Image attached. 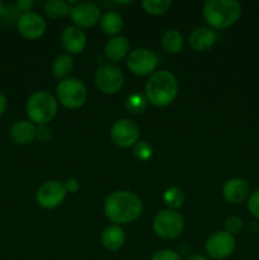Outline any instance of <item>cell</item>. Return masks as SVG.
I'll return each mask as SVG.
<instances>
[{
    "instance_id": "obj_27",
    "label": "cell",
    "mask_w": 259,
    "mask_h": 260,
    "mask_svg": "<svg viewBox=\"0 0 259 260\" xmlns=\"http://www.w3.org/2000/svg\"><path fill=\"white\" fill-rule=\"evenodd\" d=\"M134 155L141 161H146L152 156L151 145L146 141H139L134 146Z\"/></svg>"
},
{
    "instance_id": "obj_17",
    "label": "cell",
    "mask_w": 259,
    "mask_h": 260,
    "mask_svg": "<svg viewBox=\"0 0 259 260\" xmlns=\"http://www.w3.org/2000/svg\"><path fill=\"white\" fill-rule=\"evenodd\" d=\"M217 41V35L210 27H197L190 32L188 42L189 46L197 52H205L212 47Z\"/></svg>"
},
{
    "instance_id": "obj_24",
    "label": "cell",
    "mask_w": 259,
    "mask_h": 260,
    "mask_svg": "<svg viewBox=\"0 0 259 260\" xmlns=\"http://www.w3.org/2000/svg\"><path fill=\"white\" fill-rule=\"evenodd\" d=\"M147 99L146 96L142 95L140 93H132L131 95H128L126 98V108L127 111L131 112L132 114H140V113H144L145 109L147 108Z\"/></svg>"
},
{
    "instance_id": "obj_9",
    "label": "cell",
    "mask_w": 259,
    "mask_h": 260,
    "mask_svg": "<svg viewBox=\"0 0 259 260\" xmlns=\"http://www.w3.org/2000/svg\"><path fill=\"white\" fill-rule=\"evenodd\" d=\"M235 248V238L226 231H217L212 234L205 244L206 253L216 260L229 258L234 253Z\"/></svg>"
},
{
    "instance_id": "obj_36",
    "label": "cell",
    "mask_w": 259,
    "mask_h": 260,
    "mask_svg": "<svg viewBox=\"0 0 259 260\" xmlns=\"http://www.w3.org/2000/svg\"><path fill=\"white\" fill-rule=\"evenodd\" d=\"M3 13H4V5L0 3V14H3Z\"/></svg>"
},
{
    "instance_id": "obj_4",
    "label": "cell",
    "mask_w": 259,
    "mask_h": 260,
    "mask_svg": "<svg viewBox=\"0 0 259 260\" xmlns=\"http://www.w3.org/2000/svg\"><path fill=\"white\" fill-rule=\"evenodd\" d=\"M57 99L48 91H36L28 98L25 112L30 122L45 126L52 121L57 113Z\"/></svg>"
},
{
    "instance_id": "obj_21",
    "label": "cell",
    "mask_w": 259,
    "mask_h": 260,
    "mask_svg": "<svg viewBox=\"0 0 259 260\" xmlns=\"http://www.w3.org/2000/svg\"><path fill=\"white\" fill-rule=\"evenodd\" d=\"M99 24H101V29L103 30L106 35L108 36H116L123 28V20L122 17L117 12L113 10H108L103 17L99 20Z\"/></svg>"
},
{
    "instance_id": "obj_11",
    "label": "cell",
    "mask_w": 259,
    "mask_h": 260,
    "mask_svg": "<svg viewBox=\"0 0 259 260\" xmlns=\"http://www.w3.org/2000/svg\"><path fill=\"white\" fill-rule=\"evenodd\" d=\"M66 194L68 193L63 187V183L58 182V180H50V182L43 183L38 188L36 201L40 207L52 210V208L58 207L63 202Z\"/></svg>"
},
{
    "instance_id": "obj_22",
    "label": "cell",
    "mask_w": 259,
    "mask_h": 260,
    "mask_svg": "<svg viewBox=\"0 0 259 260\" xmlns=\"http://www.w3.org/2000/svg\"><path fill=\"white\" fill-rule=\"evenodd\" d=\"M74 60L68 53H61L53 60L52 74L57 79H66L69 74L73 71Z\"/></svg>"
},
{
    "instance_id": "obj_28",
    "label": "cell",
    "mask_w": 259,
    "mask_h": 260,
    "mask_svg": "<svg viewBox=\"0 0 259 260\" xmlns=\"http://www.w3.org/2000/svg\"><path fill=\"white\" fill-rule=\"evenodd\" d=\"M243 229V220L239 216H229L225 221V231L230 235L239 234Z\"/></svg>"
},
{
    "instance_id": "obj_18",
    "label": "cell",
    "mask_w": 259,
    "mask_h": 260,
    "mask_svg": "<svg viewBox=\"0 0 259 260\" xmlns=\"http://www.w3.org/2000/svg\"><path fill=\"white\" fill-rule=\"evenodd\" d=\"M128 53L130 41L123 36H116V37L111 38L104 47V56L107 60L112 61V62H118V61L123 60Z\"/></svg>"
},
{
    "instance_id": "obj_31",
    "label": "cell",
    "mask_w": 259,
    "mask_h": 260,
    "mask_svg": "<svg viewBox=\"0 0 259 260\" xmlns=\"http://www.w3.org/2000/svg\"><path fill=\"white\" fill-rule=\"evenodd\" d=\"M36 139H38V141L46 142L51 139V129L47 124L45 126H38L37 127V136Z\"/></svg>"
},
{
    "instance_id": "obj_15",
    "label": "cell",
    "mask_w": 259,
    "mask_h": 260,
    "mask_svg": "<svg viewBox=\"0 0 259 260\" xmlns=\"http://www.w3.org/2000/svg\"><path fill=\"white\" fill-rule=\"evenodd\" d=\"M222 196L231 205H238L249 196V184L243 178H231L223 184Z\"/></svg>"
},
{
    "instance_id": "obj_29",
    "label": "cell",
    "mask_w": 259,
    "mask_h": 260,
    "mask_svg": "<svg viewBox=\"0 0 259 260\" xmlns=\"http://www.w3.org/2000/svg\"><path fill=\"white\" fill-rule=\"evenodd\" d=\"M248 211L253 217L259 220V189L254 190L248 198Z\"/></svg>"
},
{
    "instance_id": "obj_25",
    "label": "cell",
    "mask_w": 259,
    "mask_h": 260,
    "mask_svg": "<svg viewBox=\"0 0 259 260\" xmlns=\"http://www.w3.org/2000/svg\"><path fill=\"white\" fill-rule=\"evenodd\" d=\"M164 202L170 210H177L182 207L184 203V192L179 187H172L165 190L164 193Z\"/></svg>"
},
{
    "instance_id": "obj_32",
    "label": "cell",
    "mask_w": 259,
    "mask_h": 260,
    "mask_svg": "<svg viewBox=\"0 0 259 260\" xmlns=\"http://www.w3.org/2000/svg\"><path fill=\"white\" fill-rule=\"evenodd\" d=\"M63 187H65L66 193H75L78 192L80 184H79V180L75 179V178H68L63 183Z\"/></svg>"
},
{
    "instance_id": "obj_8",
    "label": "cell",
    "mask_w": 259,
    "mask_h": 260,
    "mask_svg": "<svg viewBox=\"0 0 259 260\" xmlns=\"http://www.w3.org/2000/svg\"><path fill=\"white\" fill-rule=\"evenodd\" d=\"M126 62L127 68L135 75H152L157 66V57L147 48H136L128 53Z\"/></svg>"
},
{
    "instance_id": "obj_7",
    "label": "cell",
    "mask_w": 259,
    "mask_h": 260,
    "mask_svg": "<svg viewBox=\"0 0 259 260\" xmlns=\"http://www.w3.org/2000/svg\"><path fill=\"white\" fill-rule=\"evenodd\" d=\"M124 83V75L118 66L103 63L95 73V85L104 94H116Z\"/></svg>"
},
{
    "instance_id": "obj_35",
    "label": "cell",
    "mask_w": 259,
    "mask_h": 260,
    "mask_svg": "<svg viewBox=\"0 0 259 260\" xmlns=\"http://www.w3.org/2000/svg\"><path fill=\"white\" fill-rule=\"evenodd\" d=\"M187 260H210V259L205 255H201V254H195V255L189 256Z\"/></svg>"
},
{
    "instance_id": "obj_20",
    "label": "cell",
    "mask_w": 259,
    "mask_h": 260,
    "mask_svg": "<svg viewBox=\"0 0 259 260\" xmlns=\"http://www.w3.org/2000/svg\"><path fill=\"white\" fill-rule=\"evenodd\" d=\"M161 46L168 53H179L184 46V37L178 29H168L161 36Z\"/></svg>"
},
{
    "instance_id": "obj_33",
    "label": "cell",
    "mask_w": 259,
    "mask_h": 260,
    "mask_svg": "<svg viewBox=\"0 0 259 260\" xmlns=\"http://www.w3.org/2000/svg\"><path fill=\"white\" fill-rule=\"evenodd\" d=\"M32 7H33L32 0H19V2H17V4H15V8H17L18 10H20L22 13L30 12Z\"/></svg>"
},
{
    "instance_id": "obj_5",
    "label": "cell",
    "mask_w": 259,
    "mask_h": 260,
    "mask_svg": "<svg viewBox=\"0 0 259 260\" xmlns=\"http://www.w3.org/2000/svg\"><path fill=\"white\" fill-rule=\"evenodd\" d=\"M58 102L69 109H78L85 104L88 90L81 80L76 78H66L58 81L56 86Z\"/></svg>"
},
{
    "instance_id": "obj_30",
    "label": "cell",
    "mask_w": 259,
    "mask_h": 260,
    "mask_svg": "<svg viewBox=\"0 0 259 260\" xmlns=\"http://www.w3.org/2000/svg\"><path fill=\"white\" fill-rule=\"evenodd\" d=\"M151 260H182V258L175 251L169 250V249H163V250L156 251L151 256Z\"/></svg>"
},
{
    "instance_id": "obj_34",
    "label": "cell",
    "mask_w": 259,
    "mask_h": 260,
    "mask_svg": "<svg viewBox=\"0 0 259 260\" xmlns=\"http://www.w3.org/2000/svg\"><path fill=\"white\" fill-rule=\"evenodd\" d=\"M5 109H7V98H5L4 94L0 91V116H3Z\"/></svg>"
},
{
    "instance_id": "obj_14",
    "label": "cell",
    "mask_w": 259,
    "mask_h": 260,
    "mask_svg": "<svg viewBox=\"0 0 259 260\" xmlns=\"http://www.w3.org/2000/svg\"><path fill=\"white\" fill-rule=\"evenodd\" d=\"M61 46L63 50L71 55H76V53L83 52L84 48L86 46V36L85 33L81 30V28L71 25V27H66L61 33Z\"/></svg>"
},
{
    "instance_id": "obj_10",
    "label": "cell",
    "mask_w": 259,
    "mask_h": 260,
    "mask_svg": "<svg viewBox=\"0 0 259 260\" xmlns=\"http://www.w3.org/2000/svg\"><path fill=\"white\" fill-rule=\"evenodd\" d=\"M109 135L112 141L118 146L131 147L139 142L140 128L131 119L121 118L112 124Z\"/></svg>"
},
{
    "instance_id": "obj_2",
    "label": "cell",
    "mask_w": 259,
    "mask_h": 260,
    "mask_svg": "<svg viewBox=\"0 0 259 260\" xmlns=\"http://www.w3.org/2000/svg\"><path fill=\"white\" fill-rule=\"evenodd\" d=\"M178 80L168 70L155 71L145 85V96L155 107H167L174 102L178 94Z\"/></svg>"
},
{
    "instance_id": "obj_12",
    "label": "cell",
    "mask_w": 259,
    "mask_h": 260,
    "mask_svg": "<svg viewBox=\"0 0 259 260\" xmlns=\"http://www.w3.org/2000/svg\"><path fill=\"white\" fill-rule=\"evenodd\" d=\"M70 17L78 28H89L101 20V9L95 3H78L70 8Z\"/></svg>"
},
{
    "instance_id": "obj_13",
    "label": "cell",
    "mask_w": 259,
    "mask_h": 260,
    "mask_svg": "<svg viewBox=\"0 0 259 260\" xmlns=\"http://www.w3.org/2000/svg\"><path fill=\"white\" fill-rule=\"evenodd\" d=\"M18 32L28 40H37L45 33L46 20L36 12L22 13L17 20Z\"/></svg>"
},
{
    "instance_id": "obj_6",
    "label": "cell",
    "mask_w": 259,
    "mask_h": 260,
    "mask_svg": "<svg viewBox=\"0 0 259 260\" xmlns=\"http://www.w3.org/2000/svg\"><path fill=\"white\" fill-rule=\"evenodd\" d=\"M152 229L159 238L173 240L184 230V218L178 211L167 208L160 211L155 216L152 221Z\"/></svg>"
},
{
    "instance_id": "obj_26",
    "label": "cell",
    "mask_w": 259,
    "mask_h": 260,
    "mask_svg": "<svg viewBox=\"0 0 259 260\" xmlns=\"http://www.w3.org/2000/svg\"><path fill=\"white\" fill-rule=\"evenodd\" d=\"M170 7H172L170 0H144L142 2L144 10L151 15L164 14Z\"/></svg>"
},
{
    "instance_id": "obj_19",
    "label": "cell",
    "mask_w": 259,
    "mask_h": 260,
    "mask_svg": "<svg viewBox=\"0 0 259 260\" xmlns=\"http://www.w3.org/2000/svg\"><path fill=\"white\" fill-rule=\"evenodd\" d=\"M126 235L119 225H109L102 234V244L109 251H117L124 245Z\"/></svg>"
},
{
    "instance_id": "obj_1",
    "label": "cell",
    "mask_w": 259,
    "mask_h": 260,
    "mask_svg": "<svg viewBox=\"0 0 259 260\" xmlns=\"http://www.w3.org/2000/svg\"><path fill=\"white\" fill-rule=\"evenodd\" d=\"M141 213V200L130 190H116L111 193L104 202V215L114 225L134 222Z\"/></svg>"
},
{
    "instance_id": "obj_16",
    "label": "cell",
    "mask_w": 259,
    "mask_h": 260,
    "mask_svg": "<svg viewBox=\"0 0 259 260\" xmlns=\"http://www.w3.org/2000/svg\"><path fill=\"white\" fill-rule=\"evenodd\" d=\"M37 136V127L33 122L20 119L14 122L9 128V137L15 145H28Z\"/></svg>"
},
{
    "instance_id": "obj_3",
    "label": "cell",
    "mask_w": 259,
    "mask_h": 260,
    "mask_svg": "<svg viewBox=\"0 0 259 260\" xmlns=\"http://www.w3.org/2000/svg\"><path fill=\"white\" fill-rule=\"evenodd\" d=\"M241 15V5L236 0H207L203 4L206 22L216 29H225L238 22Z\"/></svg>"
},
{
    "instance_id": "obj_23",
    "label": "cell",
    "mask_w": 259,
    "mask_h": 260,
    "mask_svg": "<svg viewBox=\"0 0 259 260\" xmlns=\"http://www.w3.org/2000/svg\"><path fill=\"white\" fill-rule=\"evenodd\" d=\"M45 13L51 19H58L70 14V7L63 0H48L45 3Z\"/></svg>"
}]
</instances>
